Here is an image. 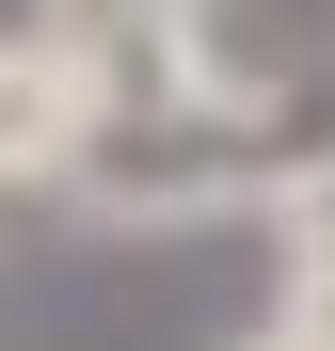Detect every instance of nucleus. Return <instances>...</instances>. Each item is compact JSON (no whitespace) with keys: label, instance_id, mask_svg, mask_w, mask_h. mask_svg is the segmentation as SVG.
I'll return each mask as SVG.
<instances>
[{"label":"nucleus","instance_id":"4","mask_svg":"<svg viewBox=\"0 0 335 351\" xmlns=\"http://www.w3.org/2000/svg\"><path fill=\"white\" fill-rule=\"evenodd\" d=\"M223 351H288V335H271V319H256V335H223Z\"/></svg>","mask_w":335,"mask_h":351},{"label":"nucleus","instance_id":"3","mask_svg":"<svg viewBox=\"0 0 335 351\" xmlns=\"http://www.w3.org/2000/svg\"><path fill=\"white\" fill-rule=\"evenodd\" d=\"M176 0H32V32H64V48H112V32H160Z\"/></svg>","mask_w":335,"mask_h":351},{"label":"nucleus","instance_id":"2","mask_svg":"<svg viewBox=\"0 0 335 351\" xmlns=\"http://www.w3.org/2000/svg\"><path fill=\"white\" fill-rule=\"evenodd\" d=\"M256 223H271V335L288 351H335V144L288 160V176H256Z\"/></svg>","mask_w":335,"mask_h":351},{"label":"nucleus","instance_id":"1","mask_svg":"<svg viewBox=\"0 0 335 351\" xmlns=\"http://www.w3.org/2000/svg\"><path fill=\"white\" fill-rule=\"evenodd\" d=\"M112 144V96H96V64L64 32H0V192H64V176Z\"/></svg>","mask_w":335,"mask_h":351}]
</instances>
